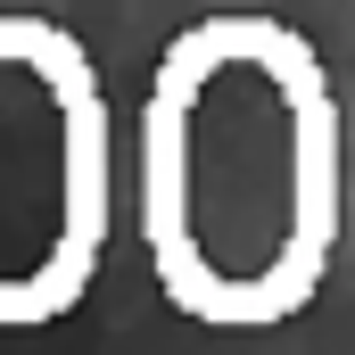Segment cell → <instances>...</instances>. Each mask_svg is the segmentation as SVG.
<instances>
[{
  "label": "cell",
  "instance_id": "1",
  "mask_svg": "<svg viewBox=\"0 0 355 355\" xmlns=\"http://www.w3.org/2000/svg\"><path fill=\"white\" fill-rule=\"evenodd\" d=\"M347 149L314 42L265 8L190 17L132 124V207L157 297L198 331H281L339 257Z\"/></svg>",
  "mask_w": 355,
  "mask_h": 355
},
{
  "label": "cell",
  "instance_id": "2",
  "mask_svg": "<svg viewBox=\"0 0 355 355\" xmlns=\"http://www.w3.org/2000/svg\"><path fill=\"white\" fill-rule=\"evenodd\" d=\"M116 232V116L99 58L33 8H0V331L67 322Z\"/></svg>",
  "mask_w": 355,
  "mask_h": 355
}]
</instances>
